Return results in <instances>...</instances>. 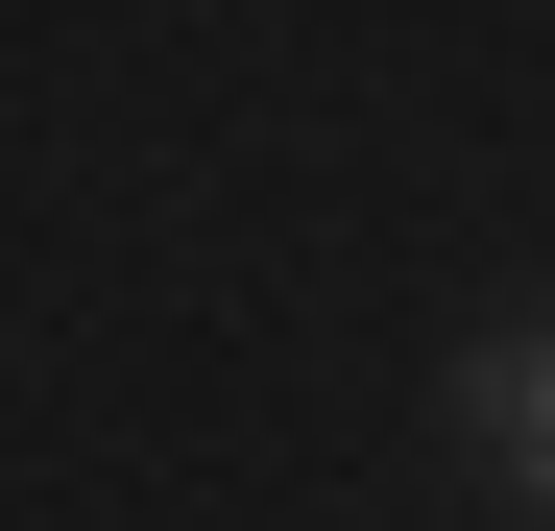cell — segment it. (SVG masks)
<instances>
[{"label":"cell","instance_id":"obj_1","mask_svg":"<svg viewBox=\"0 0 555 531\" xmlns=\"http://www.w3.org/2000/svg\"><path fill=\"white\" fill-rule=\"evenodd\" d=\"M459 435H483V483H507V507H555V314L459 338Z\"/></svg>","mask_w":555,"mask_h":531}]
</instances>
